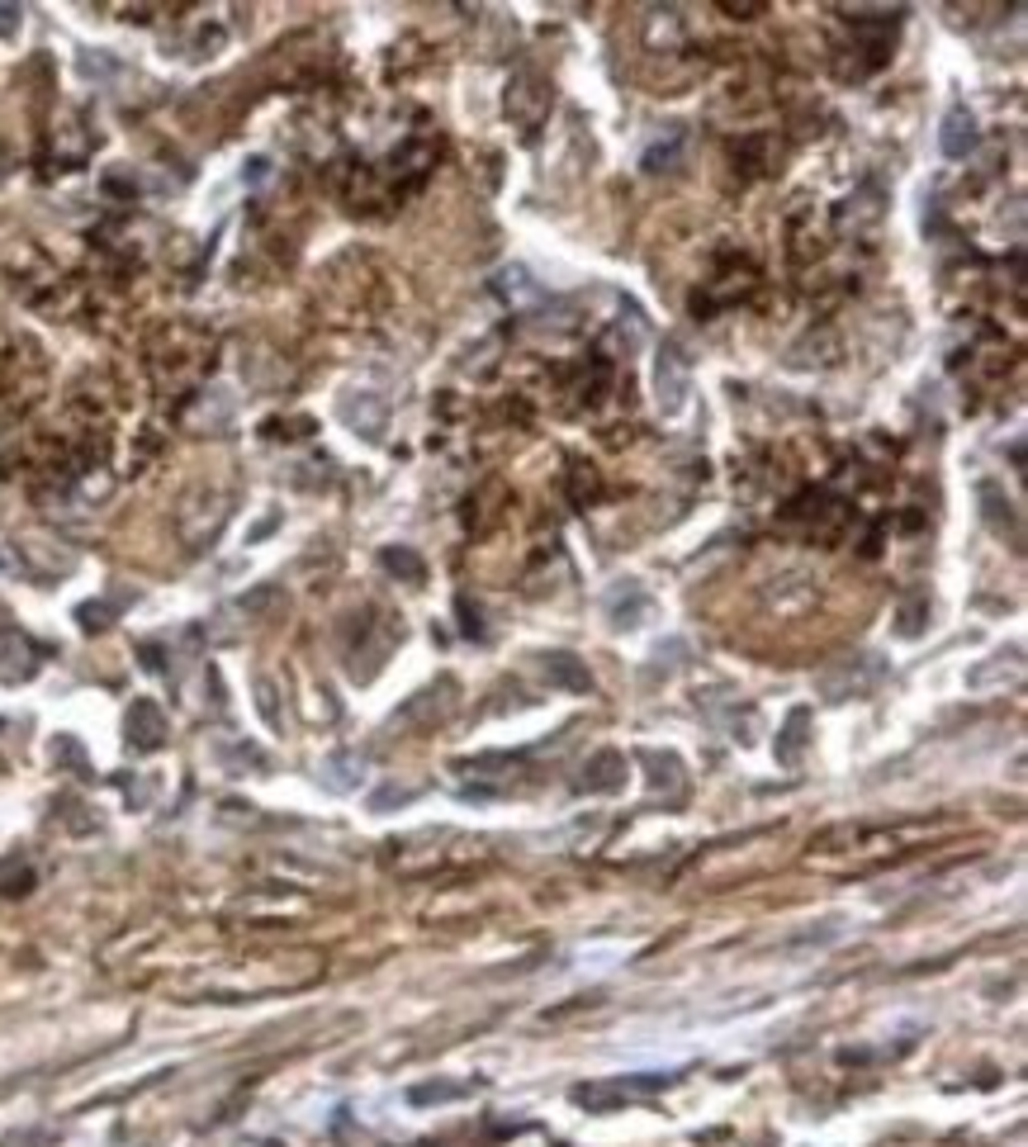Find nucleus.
<instances>
[{
    "mask_svg": "<svg viewBox=\"0 0 1028 1147\" xmlns=\"http://www.w3.org/2000/svg\"><path fill=\"white\" fill-rule=\"evenodd\" d=\"M413 797H418V792H413V787H389V792H380V797H375L370 806H375V811H389V806H394V802L403 806V802H413Z\"/></svg>",
    "mask_w": 1028,
    "mask_h": 1147,
    "instance_id": "obj_13",
    "label": "nucleus"
},
{
    "mask_svg": "<svg viewBox=\"0 0 1028 1147\" xmlns=\"http://www.w3.org/2000/svg\"><path fill=\"white\" fill-rule=\"evenodd\" d=\"M450 1095H460L455 1086H422V1091H413V1100H450Z\"/></svg>",
    "mask_w": 1028,
    "mask_h": 1147,
    "instance_id": "obj_14",
    "label": "nucleus"
},
{
    "mask_svg": "<svg viewBox=\"0 0 1028 1147\" xmlns=\"http://www.w3.org/2000/svg\"><path fill=\"white\" fill-rule=\"evenodd\" d=\"M380 565H384L389 574H398L403 583H422V579H427L422 555H418V551H408V545H384V551H380Z\"/></svg>",
    "mask_w": 1028,
    "mask_h": 1147,
    "instance_id": "obj_9",
    "label": "nucleus"
},
{
    "mask_svg": "<svg viewBox=\"0 0 1028 1147\" xmlns=\"http://www.w3.org/2000/svg\"><path fill=\"white\" fill-rule=\"evenodd\" d=\"M687 394H693V361H687V351L678 342H663L659 346V361H655V399H659V413L663 417L683 413Z\"/></svg>",
    "mask_w": 1028,
    "mask_h": 1147,
    "instance_id": "obj_1",
    "label": "nucleus"
},
{
    "mask_svg": "<svg viewBox=\"0 0 1028 1147\" xmlns=\"http://www.w3.org/2000/svg\"><path fill=\"white\" fill-rule=\"evenodd\" d=\"M124 735H128V745H134L138 754L162 749L166 745V711L152 697H138L134 707H128V716H124Z\"/></svg>",
    "mask_w": 1028,
    "mask_h": 1147,
    "instance_id": "obj_2",
    "label": "nucleus"
},
{
    "mask_svg": "<svg viewBox=\"0 0 1028 1147\" xmlns=\"http://www.w3.org/2000/svg\"><path fill=\"white\" fill-rule=\"evenodd\" d=\"M645 607H649V597L640 583H617V589L607 593V612H611V626H640L645 617Z\"/></svg>",
    "mask_w": 1028,
    "mask_h": 1147,
    "instance_id": "obj_6",
    "label": "nucleus"
},
{
    "mask_svg": "<svg viewBox=\"0 0 1028 1147\" xmlns=\"http://www.w3.org/2000/svg\"><path fill=\"white\" fill-rule=\"evenodd\" d=\"M342 423L351 427L356 437L366 441H380L384 437V423H389V408L380 394H370V389H356V394L342 399Z\"/></svg>",
    "mask_w": 1028,
    "mask_h": 1147,
    "instance_id": "obj_3",
    "label": "nucleus"
},
{
    "mask_svg": "<svg viewBox=\"0 0 1028 1147\" xmlns=\"http://www.w3.org/2000/svg\"><path fill=\"white\" fill-rule=\"evenodd\" d=\"M545 678H550L555 688H569V693H593V673L583 669L574 655H564V650L545 655Z\"/></svg>",
    "mask_w": 1028,
    "mask_h": 1147,
    "instance_id": "obj_7",
    "label": "nucleus"
},
{
    "mask_svg": "<svg viewBox=\"0 0 1028 1147\" xmlns=\"http://www.w3.org/2000/svg\"><path fill=\"white\" fill-rule=\"evenodd\" d=\"M621 782H626V754L602 749V754H593V759H588V768H583V778H579V787L583 792H617Z\"/></svg>",
    "mask_w": 1028,
    "mask_h": 1147,
    "instance_id": "obj_5",
    "label": "nucleus"
},
{
    "mask_svg": "<svg viewBox=\"0 0 1028 1147\" xmlns=\"http://www.w3.org/2000/svg\"><path fill=\"white\" fill-rule=\"evenodd\" d=\"M24 24V10L20 5H0V38H15Z\"/></svg>",
    "mask_w": 1028,
    "mask_h": 1147,
    "instance_id": "obj_12",
    "label": "nucleus"
},
{
    "mask_svg": "<svg viewBox=\"0 0 1028 1147\" xmlns=\"http://www.w3.org/2000/svg\"><path fill=\"white\" fill-rule=\"evenodd\" d=\"M493 290H498L507 304H517V308H526V304H536V299L545 294L536 280H531V270L526 266H503L498 270V280H493Z\"/></svg>",
    "mask_w": 1028,
    "mask_h": 1147,
    "instance_id": "obj_8",
    "label": "nucleus"
},
{
    "mask_svg": "<svg viewBox=\"0 0 1028 1147\" xmlns=\"http://www.w3.org/2000/svg\"><path fill=\"white\" fill-rule=\"evenodd\" d=\"M939 142H943V152H948V156H967V152H976V142H981V134H976V119H972V110H967V104H953V110L943 114Z\"/></svg>",
    "mask_w": 1028,
    "mask_h": 1147,
    "instance_id": "obj_4",
    "label": "nucleus"
},
{
    "mask_svg": "<svg viewBox=\"0 0 1028 1147\" xmlns=\"http://www.w3.org/2000/svg\"><path fill=\"white\" fill-rule=\"evenodd\" d=\"M801 745H805V711L797 707L787 716L783 735H777V764H797L801 759Z\"/></svg>",
    "mask_w": 1028,
    "mask_h": 1147,
    "instance_id": "obj_10",
    "label": "nucleus"
},
{
    "mask_svg": "<svg viewBox=\"0 0 1028 1147\" xmlns=\"http://www.w3.org/2000/svg\"><path fill=\"white\" fill-rule=\"evenodd\" d=\"M110 612H114L110 603H86V607H76V621H81L86 631H105V626H110V621H105Z\"/></svg>",
    "mask_w": 1028,
    "mask_h": 1147,
    "instance_id": "obj_11",
    "label": "nucleus"
},
{
    "mask_svg": "<svg viewBox=\"0 0 1028 1147\" xmlns=\"http://www.w3.org/2000/svg\"><path fill=\"white\" fill-rule=\"evenodd\" d=\"M0 565H5V559H0Z\"/></svg>",
    "mask_w": 1028,
    "mask_h": 1147,
    "instance_id": "obj_15",
    "label": "nucleus"
}]
</instances>
